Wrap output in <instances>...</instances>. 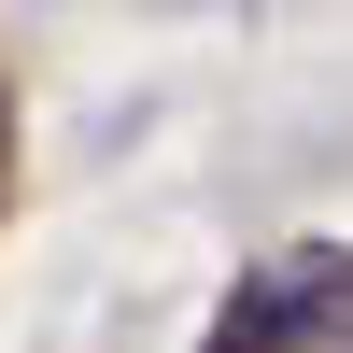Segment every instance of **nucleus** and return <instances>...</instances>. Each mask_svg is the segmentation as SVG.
Returning a JSON list of instances; mask_svg holds the SVG:
<instances>
[{
    "label": "nucleus",
    "mask_w": 353,
    "mask_h": 353,
    "mask_svg": "<svg viewBox=\"0 0 353 353\" xmlns=\"http://www.w3.org/2000/svg\"><path fill=\"white\" fill-rule=\"evenodd\" d=\"M297 339H353V254H325V269L283 283V353Z\"/></svg>",
    "instance_id": "nucleus-1"
},
{
    "label": "nucleus",
    "mask_w": 353,
    "mask_h": 353,
    "mask_svg": "<svg viewBox=\"0 0 353 353\" xmlns=\"http://www.w3.org/2000/svg\"><path fill=\"white\" fill-rule=\"evenodd\" d=\"M0 184H14V85H0Z\"/></svg>",
    "instance_id": "nucleus-3"
},
{
    "label": "nucleus",
    "mask_w": 353,
    "mask_h": 353,
    "mask_svg": "<svg viewBox=\"0 0 353 353\" xmlns=\"http://www.w3.org/2000/svg\"><path fill=\"white\" fill-rule=\"evenodd\" d=\"M212 353H283V283H241L226 325H212Z\"/></svg>",
    "instance_id": "nucleus-2"
}]
</instances>
